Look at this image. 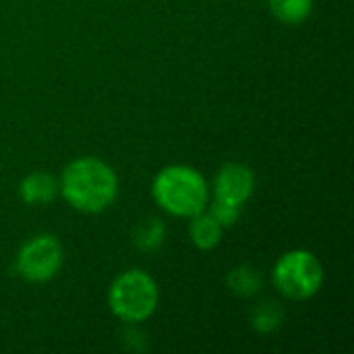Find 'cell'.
I'll return each mask as SVG.
<instances>
[{"label":"cell","mask_w":354,"mask_h":354,"mask_svg":"<svg viewBox=\"0 0 354 354\" xmlns=\"http://www.w3.org/2000/svg\"><path fill=\"white\" fill-rule=\"evenodd\" d=\"M58 193V180L48 172H31L21 180V197L29 205H46Z\"/></svg>","instance_id":"7"},{"label":"cell","mask_w":354,"mask_h":354,"mask_svg":"<svg viewBox=\"0 0 354 354\" xmlns=\"http://www.w3.org/2000/svg\"><path fill=\"white\" fill-rule=\"evenodd\" d=\"M60 191L75 209L100 214L116 199L118 180L106 162L95 158H79L64 168Z\"/></svg>","instance_id":"1"},{"label":"cell","mask_w":354,"mask_h":354,"mask_svg":"<svg viewBox=\"0 0 354 354\" xmlns=\"http://www.w3.org/2000/svg\"><path fill=\"white\" fill-rule=\"evenodd\" d=\"M324 282V268L317 257L309 251H288L282 255L274 268V284L276 288L292 299L305 301L311 299Z\"/></svg>","instance_id":"4"},{"label":"cell","mask_w":354,"mask_h":354,"mask_svg":"<svg viewBox=\"0 0 354 354\" xmlns=\"http://www.w3.org/2000/svg\"><path fill=\"white\" fill-rule=\"evenodd\" d=\"M110 309L129 324L147 319L158 307V286L145 272L131 270L120 274L108 292Z\"/></svg>","instance_id":"3"},{"label":"cell","mask_w":354,"mask_h":354,"mask_svg":"<svg viewBox=\"0 0 354 354\" xmlns=\"http://www.w3.org/2000/svg\"><path fill=\"white\" fill-rule=\"evenodd\" d=\"M241 207L243 205H236V203H228V201H222V199H216L214 205H212V216L220 222V226H232L239 216H241Z\"/></svg>","instance_id":"13"},{"label":"cell","mask_w":354,"mask_h":354,"mask_svg":"<svg viewBox=\"0 0 354 354\" xmlns=\"http://www.w3.org/2000/svg\"><path fill=\"white\" fill-rule=\"evenodd\" d=\"M284 309L274 301H263L251 311V326L259 334H272L282 326Z\"/></svg>","instance_id":"11"},{"label":"cell","mask_w":354,"mask_h":354,"mask_svg":"<svg viewBox=\"0 0 354 354\" xmlns=\"http://www.w3.org/2000/svg\"><path fill=\"white\" fill-rule=\"evenodd\" d=\"M270 8L286 25L303 23L313 8V0H270Z\"/></svg>","instance_id":"12"},{"label":"cell","mask_w":354,"mask_h":354,"mask_svg":"<svg viewBox=\"0 0 354 354\" xmlns=\"http://www.w3.org/2000/svg\"><path fill=\"white\" fill-rule=\"evenodd\" d=\"M153 197L166 212L193 218L207 203V185L195 168L168 166L153 180Z\"/></svg>","instance_id":"2"},{"label":"cell","mask_w":354,"mask_h":354,"mask_svg":"<svg viewBox=\"0 0 354 354\" xmlns=\"http://www.w3.org/2000/svg\"><path fill=\"white\" fill-rule=\"evenodd\" d=\"M226 284L236 297H253L261 290V274L251 266H239L228 274Z\"/></svg>","instance_id":"10"},{"label":"cell","mask_w":354,"mask_h":354,"mask_svg":"<svg viewBox=\"0 0 354 354\" xmlns=\"http://www.w3.org/2000/svg\"><path fill=\"white\" fill-rule=\"evenodd\" d=\"M133 245L143 253H151L162 247L166 239V226L160 218H145L133 228Z\"/></svg>","instance_id":"9"},{"label":"cell","mask_w":354,"mask_h":354,"mask_svg":"<svg viewBox=\"0 0 354 354\" xmlns=\"http://www.w3.org/2000/svg\"><path fill=\"white\" fill-rule=\"evenodd\" d=\"M62 266V247L52 234L29 239L17 255V272L29 282H46L58 274Z\"/></svg>","instance_id":"5"},{"label":"cell","mask_w":354,"mask_h":354,"mask_svg":"<svg viewBox=\"0 0 354 354\" xmlns=\"http://www.w3.org/2000/svg\"><path fill=\"white\" fill-rule=\"evenodd\" d=\"M253 172L243 164H226L216 176V199L243 205L253 193Z\"/></svg>","instance_id":"6"},{"label":"cell","mask_w":354,"mask_h":354,"mask_svg":"<svg viewBox=\"0 0 354 354\" xmlns=\"http://www.w3.org/2000/svg\"><path fill=\"white\" fill-rule=\"evenodd\" d=\"M191 241L197 249L209 251L222 241V226L212 214H195L191 222Z\"/></svg>","instance_id":"8"}]
</instances>
